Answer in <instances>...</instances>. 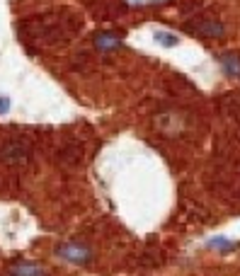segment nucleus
I'll return each instance as SVG.
<instances>
[{
	"label": "nucleus",
	"instance_id": "nucleus-5",
	"mask_svg": "<svg viewBox=\"0 0 240 276\" xmlns=\"http://www.w3.org/2000/svg\"><path fill=\"white\" fill-rule=\"evenodd\" d=\"M209 247H216V249H233V242L231 240H226V238H211L209 240Z\"/></svg>",
	"mask_w": 240,
	"mask_h": 276
},
{
	"label": "nucleus",
	"instance_id": "nucleus-7",
	"mask_svg": "<svg viewBox=\"0 0 240 276\" xmlns=\"http://www.w3.org/2000/svg\"><path fill=\"white\" fill-rule=\"evenodd\" d=\"M131 5H153V3H160V0H129Z\"/></svg>",
	"mask_w": 240,
	"mask_h": 276
},
{
	"label": "nucleus",
	"instance_id": "nucleus-2",
	"mask_svg": "<svg viewBox=\"0 0 240 276\" xmlns=\"http://www.w3.org/2000/svg\"><path fill=\"white\" fill-rule=\"evenodd\" d=\"M124 44L119 37H114L110 32H100V34H95V46L100 49V51H114V49H119Z\"/></svg>",
	"mask_w": 240,
	"mask_h": 276
},
{
	"label": "nucleus",
	"instance_id": "nucleus-6",
	"mask_svg": "<svg viewBox=\"0 0 240 276\" xmlns=\"http://www.w3.org/2000/svg\"><path fill=\"white\" fill-rule=\"evenodd\" d=\"M10 111V97H0V114H8Z\"/></svg>",
	"mask_w": 240,
	"mask_h": 276
},
{
	"label": "nucleus",
	"instance_id": "nucleus-3",
	"mask_svg": "<svg viewBox=\"0 0 240 276\" xmlns=\"http://www.w3.org/2000/svg\"><path fill=\"white\" fill-rule=\"evenodd\" d=\"M10 276H47V271L34 264H15L10 269Z\"/></svg>",
	"mask_w": 240,
	"mask_h": 276
},
{
	"label": "nucleus",
	"instance_id": "nucleus-4",
	"mask_svg": "<svg viewBox=\"0 0 240 276\" xmlns=\"http://www.w3.org/2000/svg\"><path fill=\"white\" fill-rule=\"evenodd\" d=\"M153 39H156L160 46H165V49H172V46L180 44V37H177V34H170L165 29H158L156 34H153Z\"/></svg>",
	"mask_w": 240,
	"mask_h": 276
},
{
	"label": "nucleus",
	"instance_id": "nucleus-1",
	"mask_svg": "<svg viewBox=\"0 0 240 276\" xmlns=\"http://www.w3.org/2000/svg\"><path fill=\"white\" fill-rule=\"evenodd\" d=\"M56 255L66 262H73V264H83L90 259V249L83 247V245H78V242H66L61 247L56 249Z\"/></svg>",
	"mask_w": 240,
	"mask_h": 276
}]
</instances>
